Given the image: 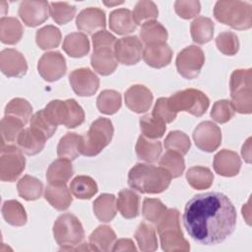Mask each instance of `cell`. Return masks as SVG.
<instances>
[{"mask_svg":"<svg viewBox=\"0 0 252 252\" xmlns=\"http://www.w3.org/2000/svg\"><path fill=\"white\" fill-rule=\"evenodd\" d=\"M242 215L246 219L247 223L250 224V200H248V202L243 206Z\"/></svg>","mask_w":252,"mask_h":252,"instance_id":"obj_59","label":"cell"},{"mask_svg":"<svg viewBox=\"0 0 252 252\" xmlns=\"http://www.w3.org/2000/svg\"><path fill=\"white\" fill-rule=\"evenodd\" d=\"M94 213L98 220L103 222L111 221L117 211L116 199L113 194H101L94 202Z\"/></svg>","mask_w":252,"mask_h":252,"instance_id":"obj_28","label":"cell"},{"mask_svg":"<svg viewBox=\"0 0 252 252\" xmlns=\"http://www.w3.org/2000/svg\"><path fill=\"white\" fill-rule=\"evenodd\" d=\"M234 107L231 101L227 99H220L214 103L211 110V117L218 123H226L234 115Z\"/></svg>","mask_w":252,"mask_h":252,"instance_id":"obj_53","label":"cell"},{"mask_svg":"<svg viewBox=\"0 0 252 252\" xmlns=\"http://www.w3.org/2000/svg\"><path fill=\"white\" fill-rule=\"evenodd\" d=\"M160 245L165 252H187L189 242L184 238L180 228V213L176 209H167L157 222Z\"/></svg>","mask_w":252,"mask_h":252,"instance_id":"obj_3","label":"cell"},{"mask_svg":"<svg viewBox=\"0 0 252 252\" xmlns=\"http://www.w3.org/2000/svg\"><path fill=\"white\" fill-rule=\"evenodd\" d=\"M251 138H248L245 142V144L242 146L241 150V155L246 162H250L251 160Z\"/></svg>","mask_w":252,"mask_h":252,"instance_id":"obj_58","label":"cell"},{"mask_svg":"<svg viewBox=\"0 0 252 252\" xmlns=\"http://www.w3.org/2000/svg\"><path fill=\"white\" fill-rule=\"evenodd\" d=\"M64 122L63 125L67 128H75L85 121V112L82 106L73 98L64 100Z\"/></svg>","mask_w":252,"mask_h":252,"instance_id":"obj_46","label":"cell"},{"mask_svg":"<svg viewBox=\"0 0 252 252\" xmlns=\"http://www.w3.org/2000/svg\"><path fill=\"white\" fill-rule=\"evenodd\" d=\"M23 154L18 146H1L0 179L2 181H16L22 174L26 166V158Z\"/></svg>","mask_w":252,"mask_h":252,"instance_id":"obj_9","label":"cell"},{"mask_svg":"<svg viewBox=\"0 0 252 252\" xmlns=\"http://www.w3.org/2000/svg\"><path fill=\"white\" fill-rule=\"evenodd\" d=\"M252 70L237 69L230 76L229 89L234 110L241 114L252 112Z\"/></svg>","mask_w":252,"mask_h":252,"instance_id":"obj_6","label":"cell"},{"mask_svg":"<svg viewBox=\"0 0 252 252\" xmlns=\"http://www.w3.org/2000/svg\"><path fill=\"white\" fill-rule=\"evenodd\" d=\"M136 154L137 157L144 161L154 162L158 160L161 154V143L159 141L151 140L141 135L136 143Z\"/></svg>","mask_w":252,"mask_h":252,"instance_id":"obj_33","label":"cell"},{"mask_svg":"<svg viewBox=\"0 0 252 252\" xmlns=\"http://www.w3.org/2000/svg\"><path fill=\"white\" fill-rule=\"evenodd\" d=\"M31 127L37 130L41 134H43L46 139L52 137L57 129V125H55L49 117L46 115L44 109H40L35 112L31 118Z\"/></svg>","mask_w":252,"mask_h":252,"instance_id":"obj_51","label":"cell"},{"mask_svg":"<svg viewBox=\"0 0 252 252\" xmlns=\"http://www.w3.org/2000/svg\"><path fill=\"white\" fill-rule=\"evenodd\" d=\"M143 49L142 41L136 35L125 36L116 40L114 55L121 64L135 65L141 60Z\"/></svg>","mask_w":252,"mask_h":252,"instance_id":"obj_13","label":"cell"},{"mask_svg":"<svg viewBox=\"0 0 252 252\" xmlns=\"http://www.w3.org/2000/svg\"><path fill=\"white\" fill-rule=\"evenodd\" d=\"M50 14V4L46 1H23L19 6V16L28 27H37L44 23Z\"/></svg>","mask_w":252,"mask_h":252,"instance_id":"obj_15","label":"cell"},{"mask_svg":"<svg viewBox=\"0 0 252 252\" xmlns=\"http://www.w3.org/2000/svg\"><path fill=\"white\" fill-rule=\"evenodd\" d=\"M74 169L70 160L57 158L47 168L46 179L50 184H64L72 177Z\"/></svg>","mask_w":252,"mask_h":252,"instance_id":"obj_29","label":"cell"},{"mask_svg":"<svg viewBox=\"0 0 252 252\" xmlns=\"http://www.w3.org/2000/svg\"><path fill=\"white\" fill-rule=\"evenodd\" d=\"M24 126L25 123L21 119L12 115H5L1 120V146L12 145L16 142Z\"/></svg>","mask_w":252,"mask_h":252,"instance_id":"obj_37","label":"cell"},{"mask_svg":"<svg viewBox=\"0 0 252 252\" xmlns=\"http://www.w3.org/2000/svg\"><path fill=\"white\" fill-rule=\"evenodd\" d=\"M0 68L7 77H23L28 71L24 55L13 48L3 49L0 53Z\"/></svg>","mask_w":252,"mask_h":252,"instance_id":"obj_16","label":"cell"},{"mask_svg":"<svg viewBox=\"0 0 252 252\" xmlns=\"http://www.w3.org/2000/svg\"><path fill=\"white\" fill-rule=\"evenodd\" d=\"M167 36L166 29L156 20L144 23L140 30V37L146 44L165 42Z\"/></svg>","mask_w":252,"mask_h":252,"instance_id":"obj_36","label":"cell"},{"mask_svg":"<svg viewBox=\"0 0 252 252\" xmlns=\"http://www.w3.org/2000/svg\"><path fill=\"white\" fill-rule=\"evenodd\" d=\"M92 39H93L94 48H99V47L114 48L115 42L117 40L113 34L106 32L105 30H101L94 32L92 36Z\"/></svg>","mask_w":252,"mask_h":252,"instance_id":"obj_56","label":"cell"},{"mask_svg":"<svg viewBox=\"0 0 252 252\" xmlns=\"http://www.w3.org/2000/svg\"><path fill=\"white\" fill-rule=\"evenodd\" d=\"M46 140L47 139L43 134L30 127L23 129L18 136L16 143L24 154L34 156L43 150Z\"/></svg>","mask_w":252,"mask_h":252,"instance_id":"obj_21","label":"cell"},{"mask_svg":"<svg viewBox=\"0 0 252 252\" xmlns=\"http://www.w3.org/2000/svg\"><path fill=\"white\" fill-rule=\"evenodd\" d=\"M215 25L210 18L200 16L197 17L190 26L191 36L194 42L205 44L212 40L214 35Z\"/></svg>","mask_w":252,"mask_h":252,"instance_id":"obj_31","label":"cell"},{"mask_svg":"<svg viewBox=\"0 0 252 252\" xmlns=\"http://www.w3.org/2000/svg\"><path fill=\"white\" fill-rule=\"evenodd\" d=\"M216 45L221 53L232 56L238 52L239 40L234 32H223L217 36Z\"/></svg>","mask_w":252,"mask_h":252,"instance_id":"obj_52","label":"cell"},{"mask_svg":"<svg viewBox=\"0 0 252 252\" xmlns=\"http://www.w3.org/2000/svg\"><path fill=\"white\" fill-rule=\"evenodd\" d=\"M167 208L163 203L158 199L154 198H146L143 202L142 214L144 218L153 223H157L159 219L166 212Z\"/></svg>","mask_w":252,"mask_h":252,"instance_id":"obj_50","label":"cell"},{"mask_svg":"<svg viewBox=\"0 0 252 252\" xmlns=\"http://www.w3.org/2000/svg\"><path fill=\"white\" fill-rule=\"evenodd\" d=\"M57 155L60 158L74 160L81 155V136L76 133L64 135L57 146Z\"/></svg>","mask_w":252,"mask_h":252,"instance_id":"obj_32","label":"cell"},{"mask_svg":"<svg viewBox=\"0 0 252 252\" xmlns=\"http://www.w3.org/2000/svg\"><path fill=\"white\" fill-rule=\"evenodd\" d=\"M76 14V7L67 2H51L50 15L58 25H66L73 20Z\"/></svg>","mask_w":252,"mask_h":252,"instance_id":"obj_49","label":"cell"},{"mask_svg":"<svg viewBox=\"0 0 252 252\" xmlns=\"http://www.w3.org/2000/svg\"><path fill=\"white\" fill-rule=\"evenodd\" d=\"M135 239L139 245V249L144 252H152L158 248V239L156 235L155 228L147 223L141 222L137 227L135 234Z\"/></svg>","mask_w":252,"mask_h":252,"instance_id":"obj_39","label":"cell"},{"mask_svg":"<svg viewBox=\"0 0 252 252\" xmlns=\"http://www.w3.org/2000/svg\"><path fill=\"white\" fill-rule=\"evenodd\" d=\"M186 179L188 184L196 190L208 189L214 181V174L210 168L205 166H192L187 170Z\"/></svg>","mask_w":252,"mask_h":252,"instance_id":"obj_34","label":"cell"},{"mask_svg":"<svg viewBox=\"0 0 252 252\" xmlns=\"http://www.w3.org/2000/svg\"><path fill=\"white\" fill-rule=\"evenodd\" d=\"M32 114V106L31 103L22 97L11 99L5 107V115H12L21 119L25 125L31 120Z\"/></svg>","mask_w":252,"mask_h":252,"instance_id":"obj_45","label":"cell"},{"mask_svg":"<svg viewBox=\"0 0 252 252\" xmlns=\"http://www.w3.org/2000/svg\"><path fill=\"white\" fill-rule=\"evenodd\" d=\"M175 63L178 73L191 80L199 76L205 63V54L199 46L189 45L177 54Z\"/></svg>","mask_w":252,"mask_h":252,"instance_id":"obj_10","label":"cell"},{"mask_svg":"<svg viewBox=\"0 0 252 252\" xmlns=\"http://www.w3.org/2000/svg\"><path fill=\"white\" fill-rule=\"evenodd\" d=\"M176 14L185 20L196 17L201 11V4L196 0H178L174 3Z\"/></svg>","mask_w":252,"mask_h":252,"instance_id":"obj_54","label":"cell"},{"mask_svg":"<svg viewBox=\"0 0 252 252\" xmlns=\"http://www.w3.org/2000/svg\"><path fill=\"white\" fill-rule=\"evenodd\" d=\"M112 122L104 117L94 120L87 133L81 136V155L94 157L107 147L113 136Z\"/></svg>","mask_w":252,"mask_h":252,"instance_id":"obj_5","label":"cell"},{"mask_svg":"<svg viewBox=\"0 0 252 252\" xmlns=\"http://www.w3.org/2000/svg\"><path fill=\"white\" fill-rule=\"evenodd\" d=\"M91 64L94 71L102 76H108L112 74L117 68L118 64V61L114 55V48H94V52L91 56Z\"/></svg>","mask_w":252,"mask_h":252,"instance_id":"obj_22","label":"cell"},{"mask_svg":"<svg viewBox=\"0 0 252 252\" xmlns=\"http://www.w3.org/2000/svg\"><path fill=\"white\" fill-rule=\"evenodd\" d=\"M193 139L196 146L204 152H215L221 143V131L212 121H203L194 129Z\"/></svg>","mask_w":252,"mask_h":252,"instance_id":"obj_12","label":"cell"},{"mask_svg":"<svg viewBox=\"0 0 252 252\" xmlns=\"http://www.w3.org/2000/svg\"><path fill=\"white\" fill-rule=\"evenodd\" d=\"M35 41L38 47L43 50L55 48L60 44L61 32L55 26H45L36 32Z\"/></svg>","mask_w":252,"mask_h":252,"instance_id":"obj_42","label":"cell"},{"mask_svg":"<svg viewBox=\"0 0 252 252\" xmlns=\"http://www.w3.org/2000/svg\"><path fill=\"white\" fill-rule=\"evenodd\" d=\"M153 98L152 92L143 85L131 86L124 94L126 106L136 113L148 111L152 105Z\"/></svg>","mask_w":252,"mask_h":252,"instance_id":"obj_17","label":"cell"},{"mask_svg":"<svg viewBox=\"0 0 252 252\" xmlns=\"http://www.w3.org/2000/svg\"><path fill=\"white\" fill-rule=\"evenodd\" d=\"M45 200L56 210L65 211L67 210L73 199L71 196V191L64 184H48L44 191Z\"/></svg>","mask_w":252,"mask_h":252,"instance_id":"obj_23","label":"cell"},{"mask_svg":"<svg viewBox=\"0 0 252 252\" xmlns=\"http://www.w3.org/2000/svg\"><path fill=\"white\" fill-rule=\"evenodd\" d=\"M62 48L69 56L81 58L89 53L90 41L85 33L72 32L65 36Z\"/></svg>","mask_w":252,"mask_h":252,"instance_id":"obj_25","label":"cell"},{"mask_svg":"<svg viewBox=\"0 0 252 252\" xmlns=\"http://www.w3.org/2000/svg\"><path fill=\"white\" fill-rule=\"evenodd\" d=\"M140 128L143 136L151 140L161 138L166 130L165 123L152 114H147L140 118Z\"/></svg>","mask_w":252,"mask_h":252,"instance_id":"obj_43","label":"cell"},{"mask_svg":"<svg viewBox=\"0 0 252 252\" xmlns=\"http://www.w3.org/2000/svg\"><path fill=\"white\" fill-rule=\"evenodd\" d=\"M2 215L6 222L14 226L26 224L28 219L24 206L16 200H8L3 203Z\"/></svg>","mask_w":252,"mask_h":252,"instance_id":"obj_38","label":"cell"},{"mask_svg":"<svg viewBox=\"0 0 252 252\" xmlns=\"http://www.w3.org/2000/svg\"><path fill=\"white\" fill-rule=\"evenodd\" d=\"M17 189L20 197L27 201H34L41 196L43 185L39 179L25 175L18 181Z\"/></svg>","mask_w":252,"mask_h":252,"instance_id":"obj_40","label":"cell"},{"mask_svg":"<svg viewBox=\"0 0 252 252\" xmlns=\"http://www.w3.org/2000/svg\"><path fill=\"white\" fill-rule=\"evenodd\" d=\"M71 193L78 199H91L97 192V184L87 175H78L70 183Z\"/></svg>","mask_w":252,"mask_h":252,"instance_id":"obj_35","label":"cell"},{"mask_svg":"<svg viewBox=\"0 0 252 252\" xmlns=\"http://www.w3.org/2000/svg\"><path fill=\"white\" fill-rule=\"evenodd\" d=\"M158 15L157 5L153 1L142 0L136 3L133 11V19L136 25H143L148 21L155 20Z\"/></svg>","mask_w":252,"mask_h":252,"instance_id":"obj_47","label":"cell"},{"mask_svg":"<svg viewBox=\"0 0 252 252\" xmlns=\"http://www.w3.org/2000/svg\"><path fill=\"white\" fill-rule=\"evenodd\" d=\"M159 166L169 172L171 177H179L185 168V162L182 156L167 151L159 159Z\"/></svg>","mask_w":252,"mask_h":252,"instance_id":"obj_48","label":"cell"},{"mask_svg":"<svg viewBox=\"0 0 252 252\" xmlns=\"http://www.w3.org/2000/svg\"><path fill=\"white\" fill-rule=\"evenodd\" d=\"M105 13L97 7H90L82 10L76 19V26L81 32L90 34L105 28Z\"/></svg>","mask_w":252,"mask_h":252,"instance_id":"obj_18","label":"cell"},{"mask_svg":"<svg viewBox=\"0 0 252 252\" xmlns=\"http://www.w3.org/2000/svg\"><path fill=\"white\" fill-rule=\"evenodd\" d=\"M213 165L218 174L225 177H232L239 173L241 160L235 152L224 149L216 154Z\"/></svg>","mask_w":252,"mask_h":252,"instance_id":"obj_20","label":"cell"},{"mask_svg":"<svg viewBox=\"0 0 252 252\" xmlns=\"http://www.w3.org/2000/svg\"><path fill=\"white\" fill-rule=\"evenodd\" d=\"M171 178L169 172L160 166L137 163L128 173V184L140 193L158 194L168 188Z\"/></svg>","mask_w":252,"mask_h":252,"instance_id":"obj_2","label":"cell"},{"mask_svg":"<svg viewBox=\"0 0 252 252\" xmlns=\"http://www.w3.org/2000/svg\"><path fill=\"white\" fill-rule=\"evenodd\" d=\"M121 94L114 90H104L96 98L97 109L107 115L116 113L121 107Z\"/></svg>","mask_w":252,"mask_h":252,"instance_id":"obj_41","label":"cell"},{"mask_svg":"<svg viewBox=\"0 0 252 252\" xmlns=\"http://www.w3.org/2000/svg\"><path fill=\"white\" fill-rule=\"evenodd\" d=\"M53 236L61 247L73 246L83 241L85 231L79 219L66 213L59 216L53 224Z\"/></svg>","mask_w":252,"mask_h":252,"instance_id":"obj_8","label":"cell"},{"mask_svg":"<svg viewBox=\"0 0 252 252\" xmlns=\"http://www.w3.org/2000/svg\"><path fill=\"white\" fill-rule=\"evenodd\" d=\"M24 29L20 21L14 17H2L0 20V39L5 44H16L20 41Z\"/></svg>","mask_w":252,"mask_h":252,"instance_id":"obj_30","label":"cell"},{"mask_svg":"<svg viewBox=\"0 0 252 252\" xmlns=\"http://www.w3.org/2000/svg\"><path fill=\"white\" fill-rule=\"evenodd\" d=\"M67 66L64 56L58 51L44 53L37 63V71L46 82H55L66 74Z\"/></svg>","mask_w":252,"mask_h":252,"instance_id":"obj_11","label":"cell"},{"mask_svg":"<svg viewBox=\"0 0 252 252\" xmlns=\"http://www.w3.org/2000/svg\"><path fill=\"white\" fill-rule=\"evenodd\" d=\"M152 115L166 124L172 122L176 118L177 113L169 106L168 97H159L154 106Z\"/></svg>","mask_w":252,"mask_h":252,"instance_id":"obj_55","label":"cell"},{"mask_svg":"<svg viewBox=\"0 0 252 252\" xmlns=\"http://www.w3.org/2000/svg\"><path fill=\"white\" fill-rule=\"evenodd\" d=\"M69 82L75 94L80 96H92L99 87V79L89 68L73 70L69 75Z\"/></svg>","mask_w":252,"mask_h":252,"instance_id":"obj_14","label":"cell"},{"mask_svg":"<svg viewBox=\"0 0 252 252\" xmlns=\"http://www.w3.org/2000/svg\"><path fill=\"white\" fill-rule=\"evenodd\" d=\"M214 16L219 22L234 30L243 31L252 27V6L245 1H218L214 8Z\"/></svg>","mask_w":252,"mask_h":252,"instance_id":"obj_4","label":"cell"},{"mask_svg":"<svg viewBox=\"0 0 252 252\" xmlns=\"http://www.w3.org/2000/svg\"><path fill=\"white\" fill-rule=\"evenodd\" d=\"M169 106L176 113L186 111L194 116H202L210 105L209 97L196 89H186L173 94L168 97Z\"/></svg>","mask_w":252,"mask_h":252,"instance_id":"obj_7","label":"cell"},{"mask_svg":"<svg viewBox=\"0 0 252 252\" xmlns=\"http://www.w3.org/2000/svg\"><path fill=\"white\" fill-rule=\"evenodd\" d=\"M236 218V210L227 196L220 192H207L187 202L183 224L196 242L216 245L234 231Z\"/></svg>","mask_w":252,"mask_h":252,"instance_id":"obj_1","label":"cell"},{"mask_svg":"<svg viewBox=\"0 0 252 252\" xmlns=\"http://www.w3.org/2000/svg\"><path fill=\"white\" fill-rule=\"evenodd\" d=\"M140 197L139 195L130 189H123L118 194L116 201L117 210L125 219H134L139 215Z\"/></svg>","mask_w":252,"mask_h":252,"instance_id":"obj_27","label":"cell"},{"mask_svg":"<svg viewBox=\"0 0 252 252\" xmlns=\"http://www.w3.org/2000/svg\"><path fill=\"white\" fill-rule=\"evenodd\" d=\"M109 28L112 32L120 35L133 32L137 28L133 19V13L125 8L112 11L109 16Z\"/></svg>","mask_w":252,"mask_h":252,"instance_id":"obj_24","label":"cell"},{"mask_svg":"<svg viewBox=\"0 0 252 252\" xmlns=\"http://www.w3.org/2000/svg\"><path fill=\"white\" fill-rule=\"evenodd\" d=\"M89 241L94 251L107 252L112 249V245L116 241V234L110 226L99 225L91 233Z\"/></svg>","mask_w":252,"mask_h":252,"instance_id":"obj_26","label":"cell"},{"mask_svg":"<svg viewBox=\"0 0 252 252\" xmlns=\"http://www.w3.org/2000/svg\"><path fill=\"white\" fill-rule=\"evenodd\" d=\"M111 250L114 252H117V251H134L135 252L137 251V248L132 239L121 238L115 241Z\"/></svg>","mask_w":252,"mask_h":252,"instance_id":"obj_57","label":"cell"},{"mask_svg":"<svg viewBox=\"0 0 252 252\" xmlns=\"http://www.w3.org/2000/svg\"><path fill=\"white\" fill-rule=\"evenodd\" d=\"M147 65L153 68H163L167 66L172 58V50L166 42L146 44L142 55Z\"/></svg>","mask_w":252,"mask_h":252,"instance_id":"obj_19","label":"cell"},{"mask_svg":"<svg viewBox=\"0 0 252 252\" xmlns=\"http://www.w3.org/2000/svg\"><path fill=\"white\" fill-rule=\"evenodd\" d=\"M164 147L167 151L176 153L183 157L188 153L191 147V142L184 132L176 130L167 134L164 140Z\"/></svg>","mask_w":252,"mask_h":252,"instance_id":"obj_44","label":"cell"},{"mask_svg":"<svg viewBox=\"0 0 252 252\" xmlns=\"http://www.w3.org/2000/svg\"><path fill=\"white\" fill-rule=\"evenodd\" d=\"M123 3V1H117V2H103V4L104 5H106V6H113V5H118V4H122Z\"/></svg>","mask_w":252,"mask_h":252,"instance_id":"obj_60","label":"cell"}]
</instances>
